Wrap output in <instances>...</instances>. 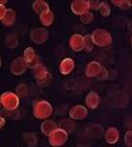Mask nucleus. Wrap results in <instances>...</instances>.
Instances as JSON below:
<instances>
[{
  "mask_svg": "<svg viewBox=\"0 0 132 147\" xmlns=\"http://www.w3.org/2000/svg\"><path fill=\"white\" fill-rule=\"evenodd\" d=\"M27 61L25 60L23 57H17L16 59H14L11 63V67H10V71L13 75H21L27 69Z\"/></svg>",
  "mask_w": 132,
  "mask_h": 147,
  "instance_id": "0eeeda50",
  "label": "nucleus"
},
{
  "mask_svg": "<svg viewBox=\"0 0 132 147\" xmlns=\"http://www.w3.org/2000/svg\"><path fill=\"white\" fill-rule=\"evenodd\" d=\"M130 4H131V6H132V1H130Z\"/></svg>",
  "mask_w": 132,
  "mask_h": 147,
  "instance_id": "c9c22d12",
  "label": "nucleus"
},
{
  "mask_svg": "<svg viewBox=\"0 0 132 147\" xmlns=\"http://www.w3.org/2000/svg\"><path fill=\"white\" fill-rule=\"evenodd\" d=\"M85 133L91 138H100L104 134V128L101 124H91L85 130Z\"/></svg>",
  "mask_w": 132,
  "mask_h": 147,
  "instance_id": "f8f14e48",
  "label": "nucleus"
},
{
  "mask_svg": "<svg viewBox=\"0 0 132 147\" xmlns=\"http://www.w3.org/2000/svg\"><path fill=\"white\" fill-rule=\"evenodd\" d=\"M69 115L71 119H82L87 117V109L83 105H75L69 111Z\"/></svg>",
  "mask_w": 132,
  "mask_h": 147,
  "instance_id": "9b49d317",
  "label": "nucleus"
},
{
  "mask_svg": "<svg viewBox=\"0 0 132 147\" xmlns=\"http://www.w3.org/2000/svg\"><path fill=\"white\" fill-rule=\"evenodd\" d=\"M73 69H74V61L71 58H65L60 63L59 69L63 75H68L73 71Z\"/></svg>",
  "mask_w": 132,
  "mask_h": 147,
  "instance_id": "dca6fc26",
  "label": "nucleus"
},
{
  "mask_svg": "<svg viewBox=\"0 0 132 147\" xmlns=\"http://www.w3.org/2000/svg\"><path fill=\"white\" fill-rule=\"evenodd\" d=\"M68 139V133L64 131L63 129L58 128L57 130H55L50 136H49V142L52 146H61Z\"/></svg>",
  "mask_w": 132,
  "mask_h": 147,
  "instance_id": "20e7f679",
  "label": "nucleus"
},
{
  "mask_svg": "<svg viewBox=\"0 0 132 147\" xmlns=\"http://www.w3.org/2000/svg\"><path fill=\"white\" fill-rule=\"evenodd\" d=\"M131 46H132V38H131Z\"/></svg>",
  "mask_w": 132,
  "mask_h": 147,
  "instance_id": "e433bc0d",
  "label": "nucleus"
},
{
  "mask_svg": "<svg viewBox=\"0 0 132 147\" xmlns=\"http://www.w3.org/2000/svg\"><path fill=\"white\" fill-rule=\"evenodd\" d=\"M23 139H25V142H27V144L32 147L36 146L37 142H38L36 134L33 133V132H25V133L23 134Z\"/></svg>",
  "mask_w": 132,
  "mask_h": 147,
  "instance_id": "412c9836",
  "label": "nucleus"
},
{
  "mask_svg": "<svg viewBox=\"0 0 132 147\" xmlns=\"http://www.w3.org/2000/svg\"><path fill=\"white\" fill-rule=\"evenodd\" d=\"M128 29H129L130 32H132V22H130V23L128 24Z\"/></svg>",
  "mask_w": 132,
  "mask_h": 147,
  "instance_id": "72a5a7b5",
  "label": "nucleus"
},
{
  "mask_svg": "<svg viewBox=\"0 0 132 147\" xmlns=\"http://www.w3.org/2000/svg\"><path fill=\"white\" fill-rule=\"evenodd\" d=\"M85 102H87V107L95 109L100 103V97H99V95L97 94L96 92H89L87 98H85Z\"/></svg>",
  "mask_w": 132,
  "mask_h": 147,
  "instance_id": "f3484780",
  "label": "nucleus"
},
{
  "mask_svg": "<svg viewBox=\"0 0 132 147\" xmlns=\"http://www.w3.org/2000/svg\"><path fill=\"white\" fill-rule=\"evenodd\" d=\"M99 10H100L101 14H103L104 16H108L111 13V8H110L109 4H108L107 2H101Z\"/></svg>",
  "mask_w": 132,
  "mask_h": 147,
  "instance_id": "a878e982",
  "label": "nucleus"
},
{
  "mask_svg": "<svg viewBox=\"0 0 132 147\" xmlns=\"http://www.w3.org/2000/svg\"><path fill=\"white\" fill-rule=\"evenodd\" d=\"M48 37H49V32L46 29H44V28L35 29L31 33V38L37 44H42L44 42H46V40L48 39Z\"/></svg>",
  "mask_w": 132,
  "mask_h": 147,
  "instance_id": "423d86ee",
  "label": "nucleus"
},
{
  "mask_svg": "<svg viewBox=\"0 0 132 147\" xmlns=\"http://www.w3.org/2000/svg\"><path fill=\"white\" fill-rule=\"evenodd\" d=\"M93 43L98 46H107L112 43V36L105 30L98 29L91 34Z\"/></svg>",
  "mask_w": 132,
  "mask_h": 147,
  "instance_id": "f03ea898",
  "label": "nucleus"
},
{
  "mask_svg": "<svg viewBox=\"0 0 132 147\" xmlns=\"http://www.w3.org/2000/svg\"><path fill=\"white\" fill-rule=\"evenodd\" d=\"M124 141L128 147H132V131H128L124 136Z\"/></svg>",
  "mask_w": 132,
  "mask_h": 147,
  "instance_id": "c756f323",
  "label": "nucleus"
},
{
  "mask_svg": "<svg viewBox=\"0 0 132 147\" xmlns=\"http://www.w3.org/2000/svg\"><path fill=\"white\" fill-rule=\"evenodd\" d=\"M57 129H58L57 125L55 124L54 122H52V121H46L41 126L42 132H43V134L46 136H50L51 134H52L55 130H57Z\"/></svg>",
  "mask_w": 132,
  "mask_h": 147,
  "instance_id": "a211bd4d",
  "label": "nucleus"
},
{
  "mask_svg": "<svg viewBox=\"0 0 132 147\" xmlns=\"http://www.w3.org/2000/svg\"><path fill=\"white\" fill-rule=\"evenodd\" d=\"M6 12H7V8L4 7V4H0V18H1V20L4 18Z\"/></svg>",
  "mask_w": 132,
  "mask_h": 147,
  "instance_id": "473e14b6",
  "label": "nucleus"
},
{
  "mask_svg": "<svg viewBox=\"0 0 132 147\" xmlns=\"http://www.w3.org/2000/svg\"><path fill=\"white\" fill-rule=\"evenodd\" d=\"M16 93H17L18 96H21V97L25 96V95L27 94V87L25 85H23V84L17 86V88H16Z\"/></svg>",
  "mask_w": 132,
  "mask_h": 147,
  "instance_id": "cd10ccee",
  "label": "nucleus"
},
{
  "mask_svg": "<svg viewBox=\"0 0 132 147\" xmlns=\"http://www.w3.org/2000/svg\"><path fill=\"white\" fill-rule=\"evenodd\" d=\"M69 44L74 51H81L84 48V37L78 34L72 35L69 40Z\"/></svg>",
  "mask_w": 132,
  "mask_h": 147,
  "instance_id": "1a4fd4ad",
  "label": "nucleus"
},
{
  "mask_svg": "<svg viewBox=\"0 0 132 147\" xmlns=\"http://www.w3.org/2000/svg\"><path fill=\"white\" fill-rule=\"evenodd\" d=\"M103 71V67L101 65L99 62L97 61H91L87 64V69H85V74L87 76L91 78V77H97L98 78L100 76V74Z\"/></svg>",
  "mask_w": 132,
  "mask_h": 147,
  "instance_id": "ddd939ff",
  "label": "nucleus"
},
{
  "mask_svg": "<svg viewBox=\"0 0 132 147\" xmlns=\"http://www.w3.org/2000/svg\"><path fill=\"white\" fill-rule=\"evenodd\" d=\"M113 97H114L115 106H117V107L124 108L128 104V95L124 92H117Z\"/></svg>",
  "mask_w": 132,
  "mask_h": 147,
  "instance_id": "2eb2a0df",
  "label": "nucleus"
},
{
  "mask_svg": "<svg viewBox=\"0 0 132 147\" xmlns=\"http://www.w3.org/2000/svg\"><path fill=\"white\" fill-rule=\"evenodd\" d=\"M1 128H3V127H4V119H3V117H1Z\"/></svg>",
  "mask_w": 132,
  "mask_h": 147,
  "instance_id": "f704fd0d",
  "label": "nucleus"
},
{
  "mask_svg": "<svg viewBox=\"0 0 132 147\" xmlns=\"http://www.w3.org/2000/svg\"><path fill=\"white\" fill-rule=\"evenodd\" d=\"M34 76L36 78L37 82L39 83L40 85H47L48 82L51 80L50 74L48 73L47 69L44 67L43 64H38L34 69Z\"/></svg>",
  "mask_w": 132,
  "mask_h": 147,
  "instance_id": "39448f33",
  "label": "nucleus"
},
{
  "mask_svg": "<svg viewBox=\"0 0 132 147\" xmlns=\"http://www.w3.org/2000/svg\"><path fill=\"white\" fill-rule=\"evenodd\" d=\"M33 8L38 14L42 16V14L46 13L47 11H49V6L48 4L45 2V1H42V0H38V1H35L34 4H33Z\"/></svg>",
  "mask_w": 132,
  "mask_h": 147,
  "instance_id": "6ab92c4d",
  "label": "nucleus"
},
{
  "mask_svg": "<svg viewBox=\"0 0 132 147\" xmlns=\"http://www.w3.org/2000/svg\"><path fill=\"white\" fill-rule=\"evenodd\" d=\"M80 20H81L82 23L89 24V23H91V22L93 20V14L91 13V12H87V13H85V14H83V16H81Z\"/></svg>",
  "mask_w": 132,
  "mask_h": 147,
  "instance_id": "c85d7f7f",
  "label": "nucleus"
},
{
  "mask_svg": "<svg viewBox=\"0 0 132 147\" xmlns=\"http://www.w3.org/2000/svg\"><path fill=\"white\" fill-rule=\"evenodd\" d=\"M119 137H120V134H119L118 129L115 127L109 128L105 133V139L109 144H115L119 140Z\"/></svg>",
  "mask_w": 132,
  "mask_h": 147,
  "instance_id": "4468645a",
  "label": "nucleus"
},
{
  "mask_svg": "<svg viewBox=\"0 0 132 147\" xmlns=\"http://www.w3.org/2000/svg\"><path fill=\"white\" fill-rule=\"evenodd\" d=\"M54 21V13L51 10L41 16V22L44 26H50Z\"/></svg>",
  "mask_w": 132,
  "mask_h": 147,
  "instance_id": "b1692460",
  "label": "nucleus"
},
{
  "mask_svg": "<svg viewBox=\"0 0 132 147\" xmlns=\"http://www.w3.org/2000/svg\"><path fill=\"white\" fill-rule=\"evenodd\" d=\"M33 113L34 115L37 119H44L49 117L53 113V108L51 106V104L47 101H38L34 106V109H33Z\"/></svg>",
  "mask_w": 132,
  "mask_h": 147,
  "instance_id": "f257e3e1",
  "label": "nucleus"
},
{
  "mask_svg": "<svg viewBox=\"0 0 132 147\" xmlns=\"http://www.w3.org/2000/svg\"><path fill=\"white\" fill-rule=\"evenodd\" d=\"M113 4H115L116 6H119L121 9H128L131 4H130V1H127V0H112Z\"/></svg>",
  "mask_w": 132,
  "mask_h": 147,
  "instance_id": "393cba45",
  "label": "nucleus"
},
{
  "mask_svg": "<svg viewBox=\"0 0 132 147\" xmlns=\"http://www.w3.org/2000/svg\"><path fill=\"white\" fill-rule=\"evenodd\" d=\"M89 8L91 9H99V7H100L101 5V2H99V1H93V0H89Z\"/></svg>",
  "mask_w": 132,
  "mask_h": 147,
  "instance_id": "7c9ffc66",
  "label": "nucleus"
},
{
  "mask_svg": "<svg viewBox=\"0 0 132 147\" xmlns=\"http://www.w3.org/2000/svg\"><path fill=\"white\" fill-rule=\"evenodd\" d=\"M71 9L75 14H83L87 13L89 9V1H84V0H76L71 3Z\"/></svg>",
  "mask_w": 132,
  "mask_h": 147,
  "instance_id": "6e6552de",
  "label": "nucleus"
},
{
  "mask_svg": "<svg viewBox=\"0 0 132 147\" xmlns=\"http://www.w3.org/2000/svg\"><path fill=\"white\" fill-rule=\"evenodd\" d=\"M23 58L27 61V64L31 67H36L38 65V56L35 53V50L32 47H27L25 51V55H23Z\"/></svg>",
  "mask_w": 132,
  "mask_h": 147,
  "instance_id": "9d476101",
  "label": "nucleus"
},
{
  "mask_svg": "<svg viewBox=\"0 0 132 147\" xmlns=\"http://www.w3.org/2000/svg\"><path fill=\"white\" fill-rule=\"evenodd\" d=\"M1 104L4 106L5 109L7 110H14L17 108L19 104V99L12 92H5L1 95Z\"/></svg>",
  "mask_w": 132,
  "mask_h": 147,
  "instance_id": "7ed1b4c3",
  "label": "nucleus"
},
{
  "mask_svg": "<svg viewBox=\"0 0 132 147\" xmlns=\"http://www.w3.org/2000/svg\"><path fill=\"white\" fill-rule=\"evenodd\" d=\"M75 128V124L70 121V119H62L61 121V129H63L64 131H66L67 133H72L73 130Z\"/></svg>",
  "mask_w": 132,
  "mask_h": 147,
  "instance_id": "5701e85b",
  "label": "nucleus"
},
{
  "mask_svg": "<svg viewBox=\"0 0 132 147\" xmlns=\"http://www.w3.org/2000/svg\"><path fill=\"white\" fill-rule=\"evenodd\" d=\"M93 44L95 43H93L91 36H89V35L84 36V49H87V51H91L93 47Z\"/></svg>",
  "mask_w": 132,
  "mask_h": 147,
  "instance_id": "bb28decb",
  "label": "nucleus"
},
{
  "mask_svg": "<svg viewBox=\"0 0 132 147\" xmlns=\"http://www.w3.org/2000/svg\"><path fill=\"white\" fill-rule=\"evenodd\" d=\"M5 44L9 48H15L18 44L17 36L15 34H9L5 38Z\"/></svg>",
  "mask_w": 132,
  "mask_h": 147,
  "instance_id": "4be33fe9",
  "label": "nucleus"
},
{
  "mask_svg": "<svg viewBox=\"0 0 132 147\" xmlns=\"http://www.w3.org/2000/svg\"><path fill=\"white\" fill-rule=\"evenodd\" d=\"M108 71L105 69V67H103V71H102V73L100 74V76L98 77L100 80H106V79L108 78Z\"/></svg>",
  "mask_w": 132,
  "mask_h": 147,
  "instance_id": "2f4dec72",
  "label": "nucleus"
},
{
  "mask_svg": "<svg viewBox=\"0 0 132 147\" xmlns=\"http://www.w3.org/2000/svg\"><path fill=\"white\" fill-rule=\"evenodd\" d=\"M1 21H2L3 25L7 26V27L11 26L12 24H14V22H15V12H14L12 9H7V12L5 13L4 18H3Z\"/></svg>",
  "mask_w": 132,
  "mask_h": 147,
  "instance_id": "aec40b11",
  "label": "nucleus"
}]
</instances>
